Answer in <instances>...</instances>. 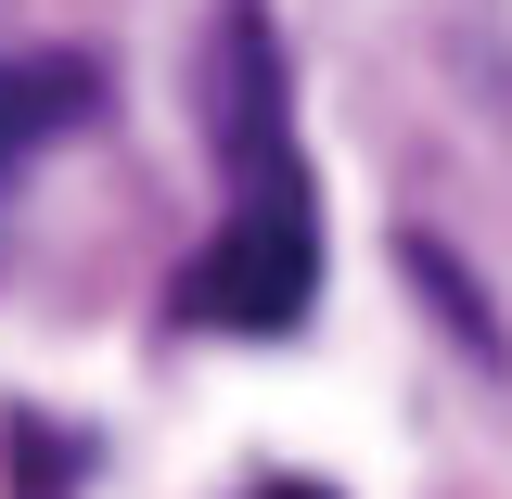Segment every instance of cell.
<instances>
[{"label":"cell","instance_id":"6da1fadb","mask_svg":"<svg viewBox=\"0 0 512 499\" xmlns=\"http://www.w3.org/2000/svg\"><path fill=\"white\" fill-rule=\"evenodd\" d=\"M205 128L231 154V218L192 256L180 320H205V333H295L308 295H320V192H308V154H295V116H282V64H269L256 13L218 26V103H205Z\"/></svg>","mask_w":512,"mask_h":499},{"label":"cell","instance_id":"7a4b0ae2","mask_svg":"<svg viewBox=\"0 0 512 499\" xmlns=\"http://www.w3.org/2000/svg\"><path fill=\"white\" fill-rule=\"evenodd\" d=\"M77 116H90V64L77 52H0V180L26 154H52Z\"/></svg>","mask_w":512,"mask_h":499},{"label":"cell","instance_id":"3957f363","mask_svg":"<svg viewBox=\"0 0 512 499\" xmlns=\"http://www.w3.org/2000/svg\"><path fill=\"white\" fill-rule=\"evenodd\" d=\"M256 499H333V487H308V474H269V487H256Z\"/></svg>","mask_w":512,"mask_h":499}]
</instances>
